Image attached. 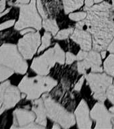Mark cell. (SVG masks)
Here are the masks:
<instances>
[{
	"mask_svg": "<svg viewBox=\"0 0 114 129\" xmlns=\"http://www.w3.org/2000/svg\"><path fill=\"white\" fill-rule=\"evenodd\" d=\"M87 16L78 22L75 28L88 31L92 35L93 50L101 52L107 48L114 38V10L108 2H103L91 8L85 7Z\"/></svg>",
	"mask_w": 114,
	"mask_h": 129,
	"instance_id": "cell-1",
	"label": "cell"
},
{
	"mask_svg": "<svg viewBox=\"0 0 114 129\" xmlns=\"http://www.w3.org/2000/svg\"><path fill=\"white\" fill-rule=\"evenodd\" d=\"M56 79L47 75L24 76L18 84L20 91L26 95L27 100H34L49 92L57 85Z\"/></svg>",
	"mask_w": 114,
	"mask_h": 129,
	"instance_id": "cell-2",
	"label": "cell"
},
{
	"mask_svg": "<svg viewBox=\"0 0 114 129\" xmlns=\"http://www.w3.org/2000/svg\"><path fill=\"white\" fill-rule=\"evenodd\" d=\"M0 64L14 71L15 73L26 74L28 69L26 60L15 44L5 43L0 46Z\"/></svg>",
	"mask_w": 114,
	"mask_h": 129,
	"instance_id": "cell-3",
	"label": "cell"
},
{
	"mask_svg": "<svg viewBox=\"0 0 114 129\" xmlns=\"http://www.w3.org/2000/svg\"><path fill=\"white\" fill-rule=\"evenodd\" d=\"M46 108L47 117L54 122L58 123L63 128H69L76 123L74 115L69 112L47 93L42 97Z\"/></svg>",
	"mask_w": 114,
	"mask_h": 129,
	"instance_id": "cell-4",
	"label": "cell"
},
{
	"mask_svg": "<svg viewBox=\"0 0 114 129\" xmlns=\"http://www.w3.org/2000/svg\"><path fill=\"white\" fill-rule=\"evenodd\" d=\"M16 7L20 8V14L14 26V30L20 31L24 28H32L39 31L42 28V18L37 10L36 0H31L28 4Z\"/></svg>",
	"mask_w": 114,
	"mask_h": 129,
	"instance_id": "cell-5",
	"label": "cell"
},
{
	"mask_svg": "<svg viewBox=\"0 0 114 129\" xmlns=\"http://www.w3.org/2000/svg\"><path fill=\"white\" fill-rule=\"evenodd\" d=\"M85 77L93 93V98L99 102H104L107 99V89L113 82L112 77L106 73L93 72L85 74Z\"/></svg>",
	"mask_w": 114,
	"mask_h": 129,
	"instance_id": "cell-6",
	"label": "cell"
},
{
	"mask_svg": "<svg viewBox=\"0 0 114 129\" xmlns=\"http://www.w3.org/2000/svg\"><path fill=\"white\" fill-rule=\"evenodd\" d=\"M40 44V34L38 31H35L23 35V37L18 40L17 46L23 57L26 60H30L38 52Z\"/></svg>",
	"mask_w": 114,
	"mask_h": 129,
	"instance_id": "cell-7",
	"label": "cell"
},
{
	"mask_svg": "<svg viewBox=\"0 0 114 129\" xmlns=\"http://www.w3.org/2000/svg\"><path fill=\"white\" fill-rule=\"evenodd\" d=\"M90 116L95 122V129L114 128V113L106 108L103 102H97L90 111Z\"/></svg>",
	"mask_w": 114,
	"mask_h": 129,
	"instance_id": "cell-8",
	"label": "cell"
},
{
	"mask_svg": "<svg viewBox=\"0 0 114 129\" xmlns=\"http://www.w3.org/2000/svg\"><path fill=\"white\" fill-rule=\"evenodd\" d=\"M56 62L57 61L53 47L46 50L42 55L34 58L30 68L37 75H48Z\"/></svg>",
	"mask_w": 114,
	"mask_h": 129,
	"instance_id": "cell-9",
	"label": "cell"
},
{
	"mask_svg": "<svg viewBox=\"0 0 114 129\" xmlns=\"http://www.w3.org/2000/svg\"><path fill=\"white\" fill-rule=\"evenodd\" d=\"M102 58L99 52L95 50L89 51L88 55L84 60L77 62V71L79 74L85 75L87 71L91 69V72L102 73Z\"/></svg>",
	"mask_w": 114,
	"mask_h": 129,
	"instance_id": "cell-10",
	"label": "cell"
},
{
	"mask_svg": "<svg viewBox=\"0 0 114 129\" xmlns=\"http://www.w3.org/2000/svg\"><path fill=\"white\" fill-rule=\"evenodd\" d=\"M36 118L32 110L18 107L14 111V122L10 128H24L26 125L35 122Z\"/></svg>",
	"mask_w": 114,
	"mask_h": 129,
	"instance_id": "cell-11",
	"label": "cell"
},
{
	"mask_svg": "<svg viewBox=\"0 0 114 129\" xmlns=\"http://www.w3.org/2000/svg\"><path fill=\"white\" fill-rule=\"evenodd\" d=\"M77 124L79 128L89 129L92 126V120L90 116V111L87 102L82 100L79 104L74 113Z\"/></svg>",
	"mask_w": 114,
	"mask_h": 129,
	"instance_id": "cell-12",
	"label": "cell"
},
{
	"mask_svg": "<svg viewBox=\"0 0 114 129\" xmlns=\"http://www.w3.org/2000/svg\"><path fill=\"white\" fill-rule=\"evenodd\" d=\"M70 39L78 44L82 50L90 51L92 49V35L87 30L75 28L70 35Z\"/></svg>",
	"mask_w": 114,
	"mask_h": 129,
	"instance_id": "cell-13",
	"label": "cell"
},
{
	"mask_svg": "<svg viewBox=\"0 0 114 129\" xmlns=\"http://www.w3.org/2000/svg\"><path fill=\"white\" fill-rule=\"evenodd\" d=\"M21 98L22 92L18 87L10 84L5 91L2 106H4L6 110H11L20 102Z\"/></svg>",
	"mask_w": 114,
	"mask_h": 129,
	"instance_id": "cell-14",
	"label": "cell"
},
{
	"mask_svg": "<svg viewBox=\"0 0 114 129\" xmlns=\"http://www.w3.org/2000/svg\"><path fill=\"white\" fill-rule=\"evenodd\" d=\"M32 110L35 113L36 116L35 122L42 126L46 127L47 125V114L42 98L32 100Z\"/></svg>",
	"mask_w": 114,
	"mask_h": 129,
	"instance_id": "cell-15",
	"label": "cell"
},
{
	"mask_svg": "<svg viewBox=\"0 0 114 129\" xmlns=\"http://www.w3.org/2000/svg\"><path fill=\"white\" fill-rule=\"evenodd\" d=\"M85 0H62L64 13L68 14L79 10L83 5Z\"/></svg>",
	"mask_w": 114,
	"mask_h": 129,
	"instance_id": "cell-16",
	"label": "cell"
},
{
	"mask_svg": "<svg viewBox=\"0 0 114 129\" xmlns=\"http://www.w3.org/2000/svg\"><path fill=\"white\" fill-rule=\"evenodd\" d=\"M42 27L46 32H49L52 36H55L58 32L59 28L55 19L46 18L42 20Z\"/></svg>",
	"mask_w": 114,
	"mask_h": 129,
	"instance_id": "cell-17",
	"label": "cell"
},
{
	"mask_svg": "<svg viewBox=\"0 0 114 129\" xmlns=\"http://www.w3.org/2000/svg\"><path fill=\"white\" fill-rule=\"evenodd\" d=\"M14 122V112H10V110L5 111L0 115V128H10Z\"/></svg>",
	"mask_w": 114,
	"mask_h": 129,
	"instance_id": "cell-18",
	"label": "cell"
},
{
	"mask_svg": "<svg viewBox=\"0 0 114 129\" xmlns=\"http://www.w3.org/2000/svg\"><path fill=\"white\" fill-rule=\"evenodd\" d=\"M103 70L107 74L114 76V54L111 53L103 62Z\"/></svg>",
	"mask_w": 114,
	"mask_h": 129,
	"instance_id": "cell-19",
	"label": "cell"
},
{
	"mask_svg": "<svg viewBox=\"0 0 114 129\" xmlns=\"http://www.w3.org/2000/svg\"><path fill=\"white\" fill-rule=\"evenodd\" d=\"M51 38H52V34L50 32L46 31L41 39V44L40 47L38 48V52H37L38 54H40V52L44 51L46 48L50 46L51 44Z\"/></svg>",
	"mask_w": 114,
	"mask_h": 129,
	"instance_id": "cell-20",
	"label": "cell"
},
{
	"mask_svg": "<svg viewBox=\"0 0 114 129\" xmlns=\"http://www.w3.org/2000/svg\"><path fill=\"white\" fill-rule=\"evenodd\" d=\"M15 73L14 71L8 67L0 64V83L6 81Z\"/></svg>",
	"mask_w": 114,
	"mask_h": 129,
	"instance_id": "cell-21",
	"label": "cell"
},
{
	"mask_svg": "<svg viewBox=\"0 0 114 129\" xmlns=\"http://www.w3.org/2000/svg\"><path fill=\"white\" fill-rule=\"evenodd\" d=\"M54 52H55V56L56 58V61L58 64H64L65 62V57H66V54L62 50L60 45L56 43L54 46Z\"/></svg>",
	"mask_w": 114,
	"mask_h": 129,
	"instance_id": "cell-22",
	"label": "cell"
},
{
	"mask_svg": "<svg viewBox=\"0 0 114 129\" xmlns=\"http://www.w3.org/2000/svg\"><path fill=\"white\" fill-rule=\"evenodd\" d=\"M74 28H66V29H63L62 30L58 31V33L54 36V39L56 40H65L69 37L70 35L72 34V32L74 31Z\"/></svg>",
	"mask_w": 114,
	"mask_h": 129,
	"instance_id": "cell-23",
	"label": "cell"
},
{
	"mask_svg": "<svg viewBox=\"0 0 114 129\" xmlns=\"http://www.w3.org/2000/svg\"><path fill=\"white\" fill-rule=\"evenodd\" d=\"M87 16V12H79L75 13H70L68 17L70 20L74 22H80L85 20Z\"/></svg>",
	"mask_w": 114,
	"mask_h": 129,
	"instance_id": "cell-24",
	"label": "cell"
},
{
	"mask_svg": "<svg viewBox=\"0 0 114 129\" xmlns=\"http://www.w3.org/2000/svg\"><path fill=\"white\" fill-rule=\"evenodd\" d=\"M16 21L15 19L6 20L4 22L0 23V31H4L7 29L12 28V26H15Z\"/></svg>",
	"mask_w": 114,
	"mask_h": 129,
	"instance_id": "cell-25",
	"label": "cell"
},
{
	"mask_svg": "<svg viewBox=\"0 0 114 129\" xmlns=\"http://www.w3.org/2000/svg\"><path fill=\"white\" fill-rule=\"evenodd\" d=\"M36 7H37V10L38 11V13L40 14V16L42 17L43 20L48 18V15H47L46 12L44 9V6L42 5L41 0H36Z\"/></svg>",
	"mask_w": 114,
	"mask_h": 129,
	"instance_id": "cell-26",
	"label": "cell"
},
{
	"mask_svg": "<svg viewBox=\"0 0 114 129\" xmlns=\"http://www.w3.org/2000/svg\"><path fill=\"white\" fill-rule=\"evenodd\" d=\"M107 98L111 104H114V85H110L107 89L106 91Z\"/></svg>",
	"mask_w": 114,
	"mask_h": 129,
	"instance_id": "cell-27",
	"label": "cell"
},
{
	"mask_svg": "<svg viewBox=\"0 0 114 129\" xmlns=\"http://www.w3.org/2000/svg\"><path fill=\"white\" fill-rule=\"evenodd\" d=\"M77 60V56H75L72 52H67L66 53V64H72V62Z\"/></svg>",
	"mask_w": 114,
	"mask_h": 129,
	"instance_id": "cell-28",
	"label": "cell"
},
{
	"mask_svg": "<svg viewBox=\"0 0 114 129\" xmlns=\"http://www.w3.org/2000/svg\"><path fill=\"white\" fill-rule=\"evenodd\" d=\"M89 51H86V50H81L78 52V54L77 55V60H84L85 58H86L87 56L88 55Z\"/></svg>",
	"mask_w": 114,
	"mask_h": 129,
	"instance_id": "cell-29",
	"label": "cell"
},
{
	"mask_svg": "<svg viewBox=\"0 0 114 129\" xmlns=\"http://www.w3.org/2000/svg\"><path fill=\"white\" fill-rule=\"evenodd\" d=\"M85 79V77L84 75V76H83L78 81V82L75 84V85H74V90L77 91H80V90L81 89V88H82V86L83 85V83H84Z\"/></svg>",
	"mask_w": 114,
	"mask_h": 129,
	"instance_id": "cell-30",
	"label": "cell"
},
{
	"mask_svg": "<svg viewBox=\"0 0 114 129\" xmlns=\"http://www.w3.org/2000/svg\"><path fill=\"white\" fill-rule=\"evenodd\" d=\"M36 30L34 28H24L23 30H20V34L21 35H24V34H28V33H30V32H35Z\"/></svg>",
	"mask_w": 114,
	"mask_h": 129,
	"instance_id": "cell-31",
	"label": "cell"
},
{
	"mask_svg": "<svg viewBox=\"0 0 114 129\" xmlns=\"http://www.w3.org/2000/svg\"><path fill=\"white\" fill-rule=\"evenodd\" d=\"M31 0H16L14 3V6H18L19 5H24V4H28Z\"/></svg>",
	"mask_w": 114,
	"mask_h": 129,
	"instance_id": "cell-32",
	"label": "cell"
},
{
	"mask_svg": "<svg viewBox=\"0 0 114 129\" xmlns=\"http://www.w3.org/2000/svg\"><path fill=\"white\" fill-rule=\"evenodd\" d=\"M6 2L7 0H0V13L4 12L6 10Z\"/></svg>",
	"mask_w": 114,
	"mask_h": 129,
	"instance_id": "cell-33",
	"label": "cell"
},
{
	"mask_svg": "<svg viewBox=\"0 0 114 129\" xmlns=\"http://www.w3.org/2000/svg\"><path fill=\"white\" fill-rule=\"evenodd\" d=\"M107 50H108L109 52H111V53H113L114 54V38L112 40V41L111 42L110 44H109V45L108 46Z\"/></svg>",
	"mask_w": 114,
	"mask_h": 129,
	"instance_id": "cell-34",
	"label": "cell"
},
{
	"mask_svg": "<svg viewBox=\"0 0 114 129\" xmlns=\"http://www.w3.org/2000/svg\"><path fill=\"white\" fill-rule=\"evenodd\" d=\"M94 0H85V7L87 8H91L93 6L94 4Z\"/></svg>",
	"mask_w": 114,
	"mask_h": 129,
	"instance_id": "cell-35",
	"label": "cell"
},
{
	"mask_svg": "<svg viewBox=\"0 0 114 129\" xmlns=\"http://www.w3.org/2000/svg\"><path fill=\"white\" fill-rule=\"evenodd\" d=\"M12 10V8L10 7V8H8V9H6L4 12H2V13H0V18H3L4 16H6V14H8V13H10V12Z\"/></svg>",
	"mask_w": 114,
	"mask_h": 129,
	"instance_id": "cell-36",
	"label": "cell"
},
{
	"mask_svg": "<svg viewBox=\"0 0 114 129\" xmlns=\"http://www.w3.org/2000/svg\"><path fill=\"white\" fill-rule=\"evenodd\" d=\"M60 128H61V126L58 123L54 122L53 126H52V128L53 129H60Z\"/></svg>",
	"mask_w": 114,
	"mask_h": 129,
	"instance_id": "cell-37",
	"label": "cell"
},
{
	"mask_svg": "<svg viewBox=\"0 0 114 129\" xmlns=\"http://www.w3.org/2000/svg\"><path fill=\"white\" fill-rule=\"evenodd\" d=\"M101 58L103 59V58H105V56H106V50H102V51H101Z\"/></svg>",
	"mask_w": 114,
	"mask_h": 129,
	"instance_id": "cell-38",
	"label": "cell"
},
{
	"mask_svg": "<svg viewBox=\"0 0 114 129\" xmlns=\"http://www.w3.org/2000/svg\"><path fill=\"white\" fill-rule=\"evenodd\" d=\"M109 112H111V113H114V106L112 107H111L109 109Z\"/></svg>",
	"mask_w": 114,
	"mask_h": 129,
	"instance_id": "cell-39",
	"label": "cell"
},
{
	"mask_svg": "<svg viewBox=\"0 0 114 129\" xmlns=\"http://www.w3.org/2000/svg\"><path fill=\"white\" fill-rule=\"evenodd\" d=\"M103 0H94V2L95 4H99L101 2H102Z\"/></svg>",
	"mask_w": 114,
	"mask_h": 129,
	"instance_id": "cell-40",
	"label": "cell"
},
{
	"mask_svg": "<svg viewBox=\"0 0 114 129\" xmlns=\"http://www.w3.org/2000/svg\"><path fill=\"white\" fill-rule=\"evenodd\" d=\"M111 1H112V4H111V6H112L113 9L114 10V0H111Z\"/></svg>",
	"mask_w": 114,
	"mask_h": 129,
	"instance_id": "cell-41",
	"label": "cell"
},
{
	"mask_svg": "<svg viewBox=\"0 0 114 129\" xmlns=\"http://www.w3.org/2000/svg\"><path fill=\"white\" fill-rule=\"evenodd\" d=\"M113 83H114V79H113Z\"/></svg>",
	"mask_w": 114,
	"mask_h": 129,
	"instance_id": "cell-42",
	"label": "cell"
}]
</instances>
